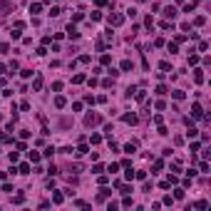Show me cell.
<instances>
[{"instance_id": "1", "label": "cell", "mask_w": 211, "mask_h": 211, "mask_svg": "<svg viewBox=\"0 0 211 211\" xmlns=\"http://www.w3.org/2000/svg\"><path fill=\"white\" fill-rule=\"evenodd\" d=\"M8 12H12V3L10 0H0V15H8Z\"/></svg>"}, {"instance_id": "2", "label": "cell", "mask_w": 211, "mask_h": 211, "mask_svg": "<svg viewBox=\"0 0 211 211\" xmlns=\"http://www.w3.org/2000/svg\"><path fill=\"white\" fill-rule=\"evenodd\" d=\"M107 20H109V25H114V27H119V25L124 23V15H119V12H114V15H109Z\"/></svg>"}, {"instance_id": "3", "label": "cell", "mask_w": 211, "mask_h": 211, "mask_svg": "<svg viewBox=\"0 0 211 211\" xmlns=\"http://www.w3.org/2000/svg\"><path fill=\"white\" fill-rule=\"evenodd\" d=\"M67 37H70V40H77V37H80V32H77L75 25H67Z\"/></svg>"}, {"instance_id": "4", "label": "cell", "mask_w": 211, "mask_h": 211, "mask_svg": "<svg viewBox=\"0 0 211 211\" xmlns=\"http://www.w3.org/2000/svg\"><path fill=\"white\" fill-rule=\"evenodd\" d=\"M97 122H100V117H97V114H87V117H84V124H87V127H95Z\"/></svg>"}, {"instance_id": "5", "label": "cell", "mask_w": 211, "mask_h": 211, "mask_svg": "<svg viewBox=\"0 0 211 211\" xmlns=\"http://www.w3.org/2000/svg\"><path fill=\"white\" fill-rule=\"evenodd\" d=\"M191 117H194V119L204 117V112H201V104H194V107H191Z\"/></svg>"}, {"instance_id": "6", "label": "cell", "mask_w": 211, "mask_h": 211, "mask_svg": "<svg viewBox=\"0 0 211 211\" xmlns=\"http://www.w3.org/2000/svg\"><path fill=\"white\" fill-rule=\"evenodd\" d=\"M65 104H67V100H65L62 95H57V97H55V107H57V109H62Z\"/></svg>"}, {"instance_id": "7", "label": "cell", "mask_w": 211, "mask_h": 211, "mask_svg": "<svg viewBox=\"0 0 211 211\" xmlns=\"http://www.w3.org/2000/svg\"><path fill=\"white\" fill-rule=\"evenodd\" d=\"M137 147H139L137 142H129V144H124V152H127V154H134V152H137Z\"/></svg>"}, {"instance_id": "8", "label": "cell", "mask_w": 211, "mask_h": 211, "mask_svg": "<svg viewBox=\"0 0 211 211\" xmlns=\"http://www.w3.org/2000/svg\"><path fill=\"white\" fill-rule=\"evenodd\" d=\"M32 89H35V92H40V89H42V77H40V75L35 77V82H32Z\"/></svg>"}, {"instance_id": "9", "label": "cell", "mask_w": 211, "mask_h": 211, "mask_svg": "<svg viewBox=\"0 0 211 211\" xmlns=\"http://www.w3.org/2000/svg\"><path fill=\"white\" fill-rule=\"evenodd\" d=\"M18 174H30V164H27V161H23V164L18 166Z\"/></svg>"}, {"instance_id": "10", "label": "cell", "mask_w": 211, "mask_h": 211, "mask_svg": "<svg viewBox=\"0 0 211 211\" xmlns=\"http://www.w3.org/2000/svg\"><path fill=\"white\" fill-rule=\"evenodd\" d=\"M122 119H124L127 124H137V114H124Z\"/></svg>"}, {"instance_id": "11", "label": "cell", "mask_w": 211, "mask_h": 211, "mask_svg": "<svg viewBox=\"0 0 211 211\" xmlns=\"http://www.w3.org/2000/svg\"><path fill=\"white\" fill-rule=\"evenodd\" d=\"M174 100H184V97H186V92H184V89H174Z\"/></svg>"}, {"instance_id": "12", "label": "cell", "mask_w": 211, "mask_h": 211, "mask_svg": "<svg viewBox=\"0 0 211 211\" xmlns=\"http://www.w3.org/2000/svg\"><path fill=\"white\" fill-rule=\"evenodd\" d=\"M40 10H42V5H40V3H32V5H30V12H32V15H37Z\"/></svg>"}, {"instance_id": "13", "label": "cell", "mask_w": 211, "mask_h": 211, "mask_svg": "<svg viewBox=\"0 0 211 211\" xmlns=\"http://www.w3.org/2000/svg\"><path fill=\"white\" fill-rule=\"evenodd\" d=\"M194 80H196V82H199V84L204 82V72H201V70H194Z\"/></svg>"}, {"instance_id": "14", "label": "cell", "mask_w": 211, "mask_h": 211, "mask_svg": "<svg viewBox=\"0 0 211 211\" xmlns=\"http://www.w3.org/2000/svg\"><path fill=\"white\" fill-rule=\"evenodd\" d=\"M112 191H109V189H102V191H100V196H97V199H100V201H104V199H107V196H109Z\"/></svg>"}, {"instance_id": "15", "label": "cell", "mask_w": 211, "mask_h": 211, "mask_svg": "<svg viewBox=\"0 0 211 211\" xmlns=\"http://www.w3.org/2000/svg\"><path fill=\"white\" fill-rule=\"evenodd\" d=\"M164 15L174 20V18H177V10H174V8H166V10H164Z\"/></svg>"}, {"instance_id": "16", "label": "cell", "mask_w": 211, "mask_h": 211, "mask_svg": "<svg viewBox=\"0 0 211 211\" xmlns=\"http://www.w3.org/2000/svg\"><path fill=\"white\" fill-rule=\"evenodd\" d=\"M124 179H127V181H132V179H134V171H132V166H127V174H124Z\"/></svg>"}, {"instance_id": "17", "label": "cell", "mask_w": 211, "mask_h": 211, "mask_svg": "<svg viewBox=\"0 0 211 211\" xmlns=\"http://www.w3.org/2000/svg\"><path fill=\"white\" fill-rule=\"evenodd\" d=\"M87 152H89V149L82 144V147H77V152H75V154H77V157H82V154H87Z\"/></svg>"}, {"instance_id": "18", "label": "cell", "mask_w": 211, "mask_h": 211, "mask_svg": "<svg viewBox=\"0 0 211 211\" xmlns=\"http://www.w3.org/2000/svg\"><path fill=\"white\" fill-rule=\"evenodd\" d=\"M204 23H206V18H204V15H199V18H196V20H194V25H196V27H201Z\"/></svg>"}, {"instance_id": "19", "label": "cell", "mask_w": 211, "mask_h": 211, "mask_svg": "<svg viewBox=\"0 0 211 211\" xmlns=\"http://www.w3.org/2000/svg\"><path fill=\"white\" fill-rule=\"evenodd\" d=\"M30 161H32V164H37V161H40V154L37 152H30Z\"/></svg>"}, {"instance_id": "20", "label": "cell", "mask_w": 211, "mask_h": 211, "mask_svg": "<svg viewBox=\"0 0 211 211\" xmlns=\"http://www.w3.org/2000/svg\"><path fill=\"white\" fill-rule=\"evenodd\" d=\"M62 199H65V196H62L60 191H57V194H52V201H55V204H62Z\"/></svg>"}, {"instance_id": "21", "label": "cell", "mask_w": 211, "mask_h": 211, "mask_svg": "<svg viewBox=\"0 0 211 211\" xmlns=\"http://www.w3.org/2000/svg\"><path fill=\"white\" fill-rule=\"evenodd\" d=\"M72 82H75V84H82V82H84V75H75Z\"/></svg>"}, {"instance_id": "22", "label": "cell", "mask_w": 211, "mask_h": 211, "mask_svg": "<svg viewBox=\"0 0 211 211\" xmlns=\"http://www.w3.org/2000/svg\"><path fill=\"white\" fill-rule=\"evenodd\" d=\"M189 65H199V55H189Z\"/></svg>"}, {"instance_id": "23", "label": "cell", "mask_w": 211, "mask_h": 211, "mask_svg": "<svg viewBox=\"0 0 211 211\" xmlns=\"http://www.w3.org/2000/svg\"><path fill=\"white\" fill-rule=\"evenodd\" d=\"M52 154H55V147H47V149L42 152V157H52Z\"/></svg>"}, {"instance_id": "24", "label": "cell", "mask_w": 211, "mask_h": 211, "mask_svg": "<svg viewBox=\"0 0 211 211\" xmlns=\"http://www.w3.org/2000/svg\"><path fill=\"white\" fill-rule=\"evenodd\" d=\"M134 92H137L134 97H137V100H139V102H142V100H144V97H147V95H144V89H134Z\"/></svg>"}, {"instance_id": "25", "label": "cell", "mask_w": 211, "mask_h": 211, "mask_svg": "<svg viewBox=\"0 0 211 211\" xmlns=\"http://www.w3.org/2000/svg\"><path fill=\"white\" fill-rule=\"evenodd\" d=\"M154 169H157V171H161V169H164V161L157 159V161H154Z\"/></svg>"}, {"instance_id": "26", "label": "cell", "mask_w": 211, "mask_h": 211, "mask_svg": "<svg viewBox=\"0 0 211 211\" xmlns=\"http://www.w3.org/2000/svg\"><path fill=\"white\" fill-rule=\"evenodd\" d=\"M60 12H62V10L57 8V5H52V10H50V15H52V18H57V15H60Z\"/></svg>"}, {"instance_id": "27", "label": "cell", "mask_w": 211, "mask_h": 211, "mask_svg": "<svg viewBox=\"0 0 211 211\" xmlns=\"http://www.w3.org/2000/svg\"><path fill=\"white\" fill-rule=\"evenodd\" d=\"M122 70H124V72H129V70H132V62L124 60V62H122Z\"/></svg>"}, {"instance_id": "28", "label": "cell", "mask_w": 211, "mask_h": 211, "mask_svg": "<svg viewBox=\"0 0 211 211\" xmlns=\"http://www.w3.org/2000/svg\"><path fill=\"white\" fill-rule=\"evenodd\" d=\"M177 50H179V45H177V42H169V52H171V55H174V52H177Z\"/></svg>"}, {"instance_id": "29", "label": "cell", "mask_w": 211, "mask_h": 211, "mask_svg": "<svg viewBox=\"0 0 211 211\" xmlns=\"http://www.w3.org/2000/svg\"><path fill=\"white\" fill-rule=\"evenodd\" d=\"M174 199H184V189H177V191H174Z\"/></svg>"}, {"instance_id": "30", "label": "cell", "mask_w": 211, "mask_h": 211, "mask_svg": "<svg viewBox=\"0 0 211 211\" xmlns=\"http://www.w3.org/2000/svg\"><path fill=\"white\" fill-rule=\"evenodd\" d=\"M199 50H201V52H206V50H209V42H204V40H201V42H199Z\"/></svg>"}, {"instance_id": "31", "label": "cell", "mask_w": 211, "mask_h": 211, "mask_svg": "<svg viewBox=\"0 0 211 211\" xmlns=\"http://www.w3.org/2000/svg\"><path fill=\"white\" fill-rule=\"evenodd\" d=\"M92 171H95V174H102V171H104V166H102V164H95Z\"/></svg>"}, {"instance_id": "32", "label": "cell", "mask_w": 211, "mask_h": 211, "mask_svg": "<svg viewBox=\"0 0 211 211\" xmlns=\"http://www.w3.org/2000/svg\"><path fill=\"white\" fill-rule=\"evenodd\" d=\"M117 169H119V164H109V166H107V171H109V174H114Z\"/></svg>"}, {"instance_id": "33", "label": "cell", "mask_w": 211, "mask_h": 211, "mask_svg": "<svg viewBox=\"0 0 211 211\" xmlns=\"http://www.w3.org/2000/svg\"><path fill=\"white\" fill-rule=\"evenodd\" d=\"M10 50V45H8V42H0V52H8Z\"/></svg>"}, {"instance_id": "34", "label": "cell", "mask_w": 211, "mask_h": 211, "mask_svg": "<svg viewBox=\"0 0 211 211\" xmlns=\"http://www.w3.org/2000/svg\"><path fill=\"white\" fill-rule=\"evenodd\" d=\"M0 142H8V134H5V132H0Z\"/></svg>"}, {"instance_id": "35", "label": "cell", "mask_w": 211, "mask_h": 211, "mask_svg": "<svg viewBox=\"0 0 211 211\" xmlns=\"http://www.w3.org/2000/svg\"><path fill=\"white\" fill-rule=\"evenodd\" d=\"M5 72V65H3V62H0V75H3Z\"/></svg>"}, {"instance_id": "36", "label": "cell", "mask_w": 211, "mask_h": 211, "mask_svg": "<svg viewBox=\"0 0 211 211\" xmlns=\"http://www.w3.org/2000/svg\"><path fill=\"white\" fill-rule=\"evenodd\" d=\"M95 3H97V5H104V3H107V0H95Z\"/></svg>"}]
</instances>
